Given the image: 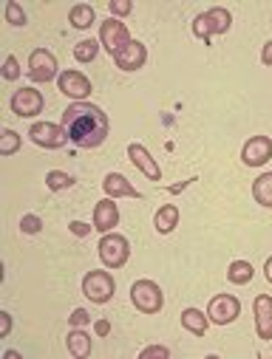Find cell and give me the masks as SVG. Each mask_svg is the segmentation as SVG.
<instances>
[{
	"label": "cell",
	"mask_w": 272,
	"mask_h": 359,
	"mask_svg": "<svg viewBox=\"0 0 272 359\" xmlns=\"http://www.w3.org/2000/svg\"><path fill=\"white\" fill-rule=\"evenodd\" d=\"M272 158V139L269 136H252L244 147H241V161L247 167H261Z\"/></svg>",
	"instance_id": "obj_12"
},
{
	"label": "cell",
	"mask_w": 272,
	"mask_h": 359,
	"mask_svg": "<svg viewBox=\"0 0 272 359\" xmlns=\"http://www.w3.org/2000/svg\"><path fill=\"white\" fill-rule=\"evenodd\" d=\"M261 62H264L266 68H272V40L264 46V51H261Z\"/></svg>",
	"instance_id": "obj_35"
},
{
	"label": "cell",
	"mask_w": 272,
	"mask_h": 359,
	"mask_svg": "<svg viewBox=\"0 0 272 359\" xmlns=\"http://www.w3.org/2000/svg\"><path fill=\"white\" fill-rule=\"evenodd\" d=\"M9 331H12V314L0 311V337H9Z\"/></svg>",
	"instance_id": "obj_34"
},
{
	"label": "cell",
	"mask_w": 272,
	"mask_h": 359,
	"mask_svg": "<svg viewBox=\"0 0 272 359\" xmlns=\"http://www.w3.org/2000/svg\"><path fill=\"white\" fill-rule=\"evenodd\" d=\"M57 85H60V91H63L68 100H74V102H85V100L91 97V91H94L91 79H88L85 74H79V71H63V74L57 76Z\"/></svg>",
	"instance_id": "obj_7"
},
{
	"label": "cell",
	"mask_w": 272,
	"mask_h": 359,
	"mask_svg": "<svg viewBox=\"0 0 272 359\" xmlns=\"http://www.w3.org/2000/svg\"><path fill=\"white\" fill-rule=\"evenodd\" d=\"M153 226L159 235H170L179 226V207L176 204H164L159 207V212L153 215Z\"/></svg>",
	"instance_id": "obj_18"
},
{
	"label": "cell",
	"mask_w": 272,
	"mask_h": 359,
	"mask_svg": "<svg viewBox=\"0 0 272 359\" xmlns=\"http://www.w3.org/2000/svg\"><path fill=\"white\" fill-rule=\"evenodd\" d=\"M68 323H71V328H82V325L91 323V314L85 309H74V314L68 317Z\"/></svg>",
	"instance_id": "obj_32"
},
{
	"label": "cell",
	"mask_w": 272,
	"mask_h": 359,
	"mask_svg": "<svg viewBox=\"0 0 272 359\" xmlns=\"http://www.w3.org/2000/svg\"><path fill=\"white\" fill-rule=\"evenodd\" d=\"M252 198H255L261 207H269V210H272V172H264V175L255 178Z\"/></svg>",
	"instance_id": "obj_22"
},
{
	"label": "cell",
	"mask_w": 272,
	"mask_h": 359,
	"mask_svg": "<svg viewBox=\"0 0 272 359\" xmlns=\"http://www.w3.org/2000/svg\"><path fill=\"white\" fill-rule=\"evenodd\" d=\"M128 43H131V32H128V26H125L122 20L108 18V20L100 26V46H103L111 57H114L117 51H122Z\"/></svg>",
	"instance_id": "obj_6"
},
{
	"label": "cell",
	"mask_w": 272,
	"mask_h": 359,
	"mask_svg": "<svg viewBox=\"0 0 272 359\" xmlns=\"http://www.w3.org/2000/svg\"><path fill=\"white\" fill-rule=\"evenodd\" d=\"M230 26H233V15H230L227 9H221V6H213V9H207L205 15H199V18L193 20V34H196L199 40H205V46H207L210 37L227 34Z\"/></svg>",
	"instance_id": "obj_2"
},
{
	"label": "cell",
	"mask_w": 272,
	"mask_h": 359,
	"mask_svg": "<svg viewBox=\"0 0 272 359\" xmlns=\"http://www.w3.org/2000/svg\"><path fill=\"white\" fill-rule=\"evenodd\" d=\"M29 76L32 82H51L57 76V57L46 48H37L32 51L29 57Z\"/></svg>",
	"instance_id": "obj_10"
},
{
	"label": "cell",
	"mask_w": 272,
	"mask_h": 359,
	"mask_svg": "<svg viewBox=\"0 0 272 359\" xmlns=\"http://www.w3.org/2000/svg\"><path fill=\"white\" fill-rule=\"evenodd\" d=\"M264 272H266V280L272 283V257H269V260L264 263Z\"/></svg>",
	"instance_id": "obj_38"
},
{
	"label": "cell",
	"mask_w": 272,
	"mask_h": 359,
	"mask_svg": "<svg viewBox=\"0 0 272 359\" xmlns=\"http://www.w3.org/2000/svg\"><path fill=\"white\" fill-rule=\"evenodd\" d=\"M63 130L68 133V142H74L82 150H94L108 139V116L103 108L91 102H74L63 114Z\"/></svg>",
	"instance_id": "obj_1"
},
{
	"label": "cell",
	"mask_w": 272,
	"mask_h": 359,
	"mask_svg": "<svg viewBox=\"0 0 272 359\" xmlns=\"http://www.w3.org/2000/svg\"><path fill=\"white\" fill-rule=\"evenodd\" d=\"M252 309H255V331H258V339H272V297L269 294H258Z\"/></svg>",
	"instance_id": "obj_16"
},
{
	"label": "cell",
	"mask_w": 272,
	"mask_h": 359,
	"mask_svg": "<svg viewBox=\"0 0 272 359\" xmlns=\"http://www.w3.org/2000/svg\"><path fill=\"white\" fill-rule=\"evenodd\" d=\"M131 303L142 314H159L162 306H164V297H162V289L153 280H136L131 286Z\"/></svg>",
	"instance_id": "obj_4"
},
{
	"label": "cell",
	"mask_w": 272,
	"mask_h": 359,
	"mask_svg": "<svg viewBox=\"0 0 272 359\" xmlns=\"http://www.w3.org/2000/svg\"><path fill=\"white\" fill-rule=\"evenodd\" d=\"M181 325H185L190 334H196V337H205L207 328H210V320L199 309H185V311H181Z\"/></svg>",
	"instance_id": "obj_19"
},
{
	"label": "cell",
	"mask_w": 272,
	"mask_h": 359,
	"mask_svg": "<svg viewBox=\"0 0 272 359\" xmlns=\"http://www.w3.org/2000/svg\"><path fill=\"white\" fill-rule=\"evenodd\" d=\"M108 9H111V18H125V15H131L134 4H131V0H111Z\"/></svg>",
	"instance_id": "obj_29"
},
{
	"label": "cell",
	"mask_w": 272,
	"mask_h": 359,
	"mask_svg": "<svg viewBox=\"0 0 272 359\" xmlns=\"http://www.w3.org/2000/svg\"><path fill=\"white\" fill-rule=\"evenodd\" d=\"M190 182H193V178H190ZM190 182H181V184H176V187H167V193H181V190H185Z\"/></svg>",
	"instance_id": "obj_37"
},
{
	"label": "cell",
	"mask_w": 272,
	"mask_h": 359,
	"mask_svg": "<svg viewBox=\"0 0 272 359\" xmlns=\"http://www.w3.org/2000/svg\"><path fill=\"white\" fill-rule=\"evenodd\" d=\"M43 94L34 91V88H23V91H15L12 97V114H18L20 119H32L37 114H43Z\"/></svg>",
	"instance_id": "obj_11"
},
{
	"label": "cell",
	"mask_w": 272,
	"mask_h": 359,
	"mask_svg": "<svg viewBox=\"0 0 272 359\" xmlns=\"http://www.w3.org/2000/svg\"><path fill=\"white\" fill-rule=\"evenodd\" d=\"M128 158L134 161V167H139L150 182H162V170H159V164L153 161V156L142 147V144H136V142H131L128 144Z\"/></svg>",
	"instance_id": "obj_14"
},
{
	"label": "cell",
	"mask_w": 272,
	"mask_h": 359,
	"mask_svg": "<svg viewBox=\"0 0 272 359\" xmlns=\"http://www.w3.org/2000/svg\"><path fill=\"white\" fill-rule=\"evenodd\" d=\"M100 54V43L97 40H79L74 46V60L77 62H91V60H97Z\"/></svg>",
	"instance_id": "obj_25"
},
{
	"label": "cell",
	"mask_w": 272,
	"mask_h": 359,
	"mask_svg": "<svg viewBox=\"0 0 272 359\" xmlns=\"http://www.w3.org/2000/svg\"><path fill=\"white\" fill-rule=\"evenodd\" d=\"M18 76H20V62H18V57H6V62H4V79L15 82Z\"/></svg>",
	"instance_id": "obj_30"
},
{
	"label": "cell",
	"mask_w": 272,
	"mask_h": 359,
	"mask_svg": "<svg viewBox=\"0 0 272 359\" xmlns=\"http://www.w3.org/2000/svg\"><path fill=\"white\" fill-rule=\"evenodd\" d=\"M29 136H32V142H34L37 147H46V150H60V147H65V142H68V133L63 130V125H51V122H37V125H32Z\"/></svg>",
	"instance_id": "obj_8"
},
{
	"label": "cell",
	"mask_w": 272,
	"mask_h": 359,
	"mask_svg": "<svg viewBox=\"0 0 272 359\" xmlns=\"http://www.w3.org/2000/svg\"><path fill=\"white\" fill-rule=\"evenodd\" d=\"M167 359L170 356V348H164V345H148L142 353H139V359Z\"/></svg>",
	"instance_id": "obj_31"
},
{
	"label": "cell",
	"mask_w": 272,
	"mask_h": 359,
	"mask_svg": "<svg viewBox=\"0 0 272 359\" xmlns=\"http://www.w3.org/2000/svg\"><path fill=\"white\" fill-rule=\"evenodd\" d=\"M65 342H68V353L77 356V359H85L91 353V337L85 331H79V328H74Z\"/></svg>",
	"instance_id": "obj_23"
},
{
	"label": "cell",
	"mask_w": 272,
	"mask_h": 359,
	"mask_svg": "<svg viewBox=\"0 0 272 359\" xmlns=\"http://www.w3.org/2000/svg\"><path fill=\"white\" fill-rule=\"evenodd\" d=\"M94 331H97L100 337H108V334H111V323H108V320H97V325H94Z\"/></svg>",
	"instance_id": "obj_36"
},
{
	"label": "cell",
	"mask_w": 272,
	"mask_h": 359,
	"mask_svg": "<svg viewBox=\"0 0 272 359\" xmlns=\"http://www.w3.org/2000/svg\"><path fill=\"white\" fill-rule=\"evenodd\" d=\"M252 278H255V269H252L250 260H233L227 266V280L235 283V286H247Z\"/></svg>",
	"instance_id": "obj_20"
},
{
	"label": "cell",
	"mask_w": 272,
	"mask_h": 359,
	"mask_svg": "<svg viewBox=\"0 0 272 359\" xmlns=\"http://www.w3.org/2000/svg\"><path fill=\"white\" fill-rule=\"evenodd\" d=\"M68 23H71L74 29H88L91 23H97V12H94V6L77 4V6L68 12Z\"/></svg>",
	"instance_id": "obj_21"
},
{
	"label": "cell",
	"mask_w": 272,
	"mask_h": 359,
	"mask_svg": "<svg viewBox=\"0 0 272 359\" xmlns=\"http://www.w3.org/2000/svg\"><path fill=\"white\" fill-rule=\"evenodd\" d=\"M114 62H117V68H122V71H139V68L148 62V48H145L139 40H131L122 51L114 54Z\"/></svg>",
	"instance_id": "obj_13"
},
{
	"label": "cell",
	"mask_w": 272,
	"mask_h": 359,
	"mask_svg": "<svg viewBox=\"0 0 272 359\" xmlns=\"http://www.w3.org/2000/svg\"><path fill=\"white\" fill-rule=\"evenodd\" d=\"M238 314H241V303H238V297H233V294H216V297L210 300V306H207V317H210V323H216V325H227V323H233Z\"/></svg>",
	"instance_id": "obj_9"
},
{
	"label": "cell",
	"mask_w": 272,
	"mask_h": 359,
	"mask_svg": "<svg viewBox=\"0 0 272 359\" xmlns=\"http://www.w3.org/2000/svg\"><path fill=\"white\" fill-rule=\"evenodd\" d=\"M77 182H74V175H68V172H63V170H48L46 172V187L51 190V193H63V190H71Z\"/></svg>",
	"instance_id": "obj_24"
},
{
	"label": "cell",
	"mask_w": 272,
	"mask_h": 359,
	"mask_svg": "<svg viewBox=\"0 0 272 359\" xmlns=\"http://www.w3.org/2000/svg\"><path fill=\"white\" fill-rule=\"evenodd\" d=\"M119 224V210H117V201L114 198H103L97 207H94V229L108 235L114 226Z\"/></svg>",
	"instance_id": "obj_15"
},
{
	"label": "cell",
	"mask_w": 272,
	"mask_h": 359,
	"mask_svg": "<svg viewBox=\"0 0 272 359\" xmlns=\"http://www.w3.org/2000/svg\"><path fill=\"white\" fill-rule=\"evenodd\" d=\"M68 229H71V235H77V238H85V235L91 232V226H88L85 221H71V226H68Z\"/></svg>",
	"instance_id": "obj_33"
},
{
	"label": "cell",
	"mask_w": 272,
	"mask_h": 359,
	"mask_svg": "<svg viewBox=\"0 0 272 359\" xmlns=\"http://www.w3.org/2000/svg\"><path fill=\"white\" fill-rule=\"evenodd\" d=\"M117 292V283L108 272H88L82 278V294L91 300V303H97V306H105Z\"/></svg>",
	"instance_id": "obj_5"
},
{
	"label": "cell",
	"mask_w": 272,
	"mask_h": 359,
	"mask_svg": "<svg viewBox=\"0 0 272 359\" xmlns=\"http://www.w3.org/2000/svg\"><path fill=\"white\" fill-rule=\"evenodd\" d=\"M100 260L108 266V269H122L125 263H128V257H131V243H128V238H122V235H117V232H108V235H103V241H100Z\"/></svg>",
	"instance_id": "obj_3"
},
{
	"label": "cell",
	"mask_w": 272,
	"mask_h": 359,
	"mask_svg": "<svg viewBox=\"0 0 272 359\" xmlns=\"http://www.w3.org/2000/svg\"><path fill=\"white\" fill-rule=\"evenodd\" d=\"M6 23H12V26H26V12L15 4V0H9V4H6Z\"/></svg>",
	"instance_id": "obj_27"
},
{
	"label": "cell",
	"mask_w": 272,
	"mask_h": 359,
	"mask_svg": "<svg viewBox=\"0 0 272 359\" xmlns=\"http://www.w3.org/2000/svg\"><path fill=\"white\" fill-rule=\"evenodd\" d=\"M20 147V136L15 130H4V139H0V156H12Z\"/></svg>",
	"instance_id": "obj_26"
},
{
	"label": "cell",
	"mask_w": 272,
	"mask_h": 359,
	"mask_svg": "<svg viewBox=\"0 0 272 359\" xmlns=\"http://www.w3.org/2000/svg\"><path fill=\"white\" fill-rule=\"evenodd\" d=\"M103 190H105V196L108 198H139V190L128 182L125 175H119V172H108L105 178H103Z\"/></svg>",
	"instance_id": "obj_17"
},
{
	"label": "cell",
	"mask_w": 272,
	"mask_h": 359,
	"mask_svg": "<svg viewBox=\"0 0 272 359\" xmlns=\"http://www.w3.org/2000/svg\"><path fill=\"white\" fill-rule=\"evenodd\" d=\"M40 229H43L40 215H23V218H20V232H23V235H37Z\"/></svg>",
	"instance_id": "obj_28"
}]
</instances>
